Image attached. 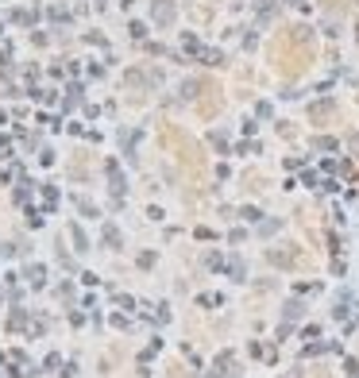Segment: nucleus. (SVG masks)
Returning <instances> with one entry per match:
<instances>
[{
  "label": "nucleus",
  "mask_w": 359,
  "mask_h": 378,
  "mask_svg": "<svg viewBox=\"0 0 359 378\" xmlns=\"http://www.w3.org/2000/svg\"><path fill=\"white\" fill-rule=\"evenodd\" d=\"M105 239H108L112 247H120V236H116V228H105Z\"/></svg>",
  "instance_id": "2"
},
{
  "label": "nucleus",
  "mask_w": 359,
  "mask_h": 378,
  "mask_svg": "<svg viewBox=\"0 0 359 378\" xmlns=\"http://www.w3.org/2000/svg\"><path fill=\"white\" fill-rule=\"evenodd\" d=\"M170 16H174V8H170V0H158V8H155V19H158V23H170Z\"/></svg>",
  "instance_id": "1"
}]
</instances>
